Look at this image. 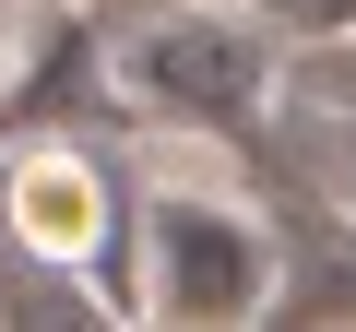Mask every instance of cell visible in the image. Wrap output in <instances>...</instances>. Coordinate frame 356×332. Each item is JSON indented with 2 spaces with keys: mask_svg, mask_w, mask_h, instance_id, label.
Instances as JSON below:
<instances>
[{
  "mask_svg": "<svg viewBox=\"0 0 356 332\" xmlns=\"http://www.w3.org/2000/svg\"><path fill=\"white\" fill-rule=\"evenodd\" d=\"M261 131H273V166H285L309 202L356 214V36H321V48L273 60Z\"/></svg>",
  "mask_w": 356,
  "mask_h": 332,
  "instance_id": "3",
  "label": "cell"
},
{
  "mask_svg": "<svg viewBox=\"0 0 356 332\" xmlns=\"http://www.w3.org/2000/svg\"><path fill=\"white\" fill-rule=\"evenodd\" d=\"M273 24H309V36H332V24H356V0H261Z\"/></svg>",
  "mask_w": 356,
  "mask_h": 332,
  "instance_id": "5",
  "label": "cell"
},
{
  "mask_svg": "<svg viewBox=\"0 0 356 332\" xmlns=\"http://www.w3.org/2000/svg\"><path fill=\"white\" fill-rule=\"evenodd\" d=\"M131 297L154 320H250V308H273V238L226 202H154Z\"/></svg>",
  "mask_w": 356,
  "mask_h": 332,
  "instance_id": "2",
  "label": "cell"
},
{
  "mask_svg": "<svg viewBox=\"0 0 356 332\" xmlns=\"http://www.w3.org/2000/svg\"><path fill=\"white\" fill-rule=\"evenodd\" d=\"M107 72H119V95H143L166 119H250L273 83V48L226 13H119Z\"/></svg>",
  "mask_w": 356,
  "mask_h": 332,
  "instance_id": "1",
  "label": "cell"
},
{
  "mask_svg": "<svg viewBox=\"0 0 356 332\" xmlns=\"http://www.w3.org/2000/svg\"><path fill=\"white\" fill-rule=\"evenodd\" d=\"M0 24H13V13H0Z\"/></svg>",
  "mask_w": 356,
  "mask_h": 332,
  "instance_id": "6",
  "label": "cell"
},
{
  "mask_svg": "<svg viewBox=\"0 0 356 332\" xmlns=\"http://www.w3.org/2000/svg\"><path fill=\"white\" fill-rule=\"evenodd\" d=\"M0 226H13L24 249H48L60 273H95L107 226H119V179L83 142H24L13 166H0Z\"/></svg>",
  "mask_w": 356,
  "mask_h": 332,
  "instance_id": "4",
  "label": "cell"
}]
</instances>
